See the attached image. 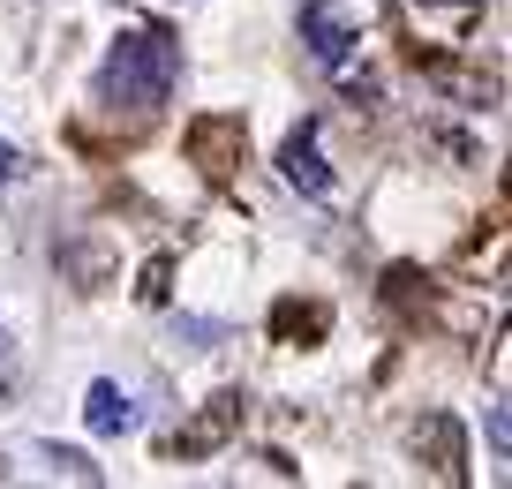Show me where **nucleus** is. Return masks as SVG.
Masks as SVG:
<instances>
[{"label":"nucleus","mask_w":512,"mask_h":489,"mask_svg":"<svg viewBox=\"0 0 512 489\" xmlns=\"http://www.w3.org/2000/svg\"><path fill=\"white\" fill-rule=\"evenodd\" d=\"M83 422H91L98 437H128V429H136V399H128L113 377H98L91 392H83Z\"/></svg>","instance_id":"3"},{"label":"nucleus","mask_w":512,"mask_h":489,"mask_svg":"<svg viewBox=\"0 0 512 489\" xmlns=\"http://www.w3.org/2000/svg\"><path fill=\"white\" fill-rule=\"evenodd\" d=\"M16 166H23V158H16V143H0V181L16 174Z\"/></svg>","instance_id":"6"},{"label":"nucleus","mask_w":512,"mask_h":489,"mask_svg":"<svg viewBox=\"0 0 512 489\" xmlns=\"http://www.w3.org/2000/svg\"><path fill=\"white\" fill-rule=\"evenodd\" d=\"M0 354H8V324H0Z\"/></svg>","instance_id":"7"},{"label":"nucleus","mask_w":512,"mask_h":489,"mask_svg":"<svg viewBox=\"0 0 512 489\" xmlns=\"http://www.w3.org/2000/svg\"><path fill=\"white\" fill-rule=\"evenodd\" d=\"M174 76H181V38L159 31V23H136V31H121L106 46V61H98V106L151 113V106L174 98Z\"/></svg>","instance_id":"1"},{"label":"nucleus","mask_w":512,"mask_h":489,"mask_svg":"<svg viewBox=\"0 0 512 489\" xmlns=\"http://www.w3.org/2000/svg\"><path fill=\"white\" fill-rule=\"evenodd\" d=\"M46 459H53V467L68 474V482H98V467H91L83 452H61V444H46Z\"/></svg>","instance_id":"5"},{"label":"nucleus","mask_w":512,"mask_h":489,"mask_svg":"<svg viewBox=\"0 0 512 489\" xmlns=\"http://www.w3.org/2000/svg\"><path fill=\"white\" fill-rule=\"evenodd\" d=\"M279 174H287V181H294L302 196H324V189H332V166L317 158V128L287 136V151H279Z\"/></svg>","instance_id":"4"},{"label":"nucleus","mask_w":512,"mask_h":489,"mask_svg":"<svg viewBox=\"0 0 512 489\" xmlns=\"http://www.w3.org/2000/svg\"><path fill=\"white\" fill-rule=\"evenodd\" d=\"M302 46L317 53L324 68H347V46H362V31H354L347 8H332V0H309V8H302Z\"/></svg>","instance_id":"2"}]
</instances>
